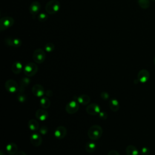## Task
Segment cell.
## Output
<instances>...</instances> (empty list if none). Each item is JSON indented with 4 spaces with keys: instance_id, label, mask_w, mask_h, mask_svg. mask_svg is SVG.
Masks as SVG:
<instances>
[{
    "instance_id": "cell-15",
    "label": "cell",
    "mask_w": 155,
    "mask_h": 155,
    "mask_svg": "<svg viewBox=\"0 0 155 155\" xmlns=\"http://www.w3.org/2000/svg\"><path fill=\"white\" fill-rule=\"evenodd\" d=\"M74 99H76L77 101L79 102V104L85 105H88L90 102V97L87 94H80L78 96H74L73 97Z\"/></svg>"
},
{
    "instance_id": "cell-28",
    "label": "cell",
    "mask_w": 155,
    "mask_h": 155,
    "mask_svg": "<svg viewBox=\"0 0 155 155\" xmlns=\"http://www.w3.org/2000/svg\"><path fill=\"white\" fill-rule=\"evenodd\" d=\"M38 19L39 21L41 22H44L47 20L48 15L45 13H40L38 16Z\"/></svg>"
},
{
    "instance_id": "cell-18",
    "label": "cell",
    "mask_w": 155,
    "mask_h": 155,
    "mask_svg": "<svg viewBox=\"0 0 155 155\" xmlns=\"http://www.w3.org/2000/svg\"><path fill=\"white\" fill-rule=\"evenodd\" d=\"M23 68H23L22 64L19 61L14 62L12 65V71L14 74H19L22 71Z\"/></svg>"
},
{
    "instance_id": "cell-35",
    "label": "cell",
    "mask_w": 155,
    "mask_h": 155,
    "mask_svg": "<svg viewBox=\"0 0 155 155\" xmlns=\"http://www.w3.org/2000/svg\"><path fill=\"white\" fill-rule=\"evenodd\" d=\"M15 155H27L26 153L24 152V151H18Z\"/></svg>"
},
{
    "instance_id": "cell-4",
    "label": "cell",
    "mask_w": 155,
    "mask_h": 155,
    "mask_svg": "<svg viewBox=\"0 0 155 155\" xmlns=\"http://www.w3.org/2000/svg\"><path fill=\"white\" fill-rule=\"evenodd\" d=\"M45 52L43 49L41 48L36 49L33 53V59L34 61L37 64H40L44 62L45 59Z\"/></svg>"
},
{
    "instance_id": "cell-29",
    "label": "cell",
    "mask_w": 155,
    "mask_h": 155,
    "mask_svg": "<svg viewBox=\"0 0 155 155\" xmlns=\"http://www.w3.org/2000/svg\"><path fill=\"white\" fill-rule=\"evenodd\" d=\"M39 133L41 134H43V135H45L46 134L48 131V128L47 126H45V125H43L42 126L41 128H39Z\"/></svg>"
},
{
    "instance_id": "cell-30",
    "label": "cell",
    "mask_w": 155,
    "mask_h": 155,
    "mask_svg": "<svg viewBox=\"0 0 155 155\" xmlns=\"http://www.w3.org/2000/svg\"><path fill=\"white\" fill-rule=\"evenodd\" d=\"M150 153V148L146 147H142L140 150V153L142 155H149Z\"/></svg>"
},
{
    "instance_id": "cell-31",
    "label": "cell",
    "mask_w": 155,
    "mask_h": 155,
    "mask_svg": "<svg viewBox=\"0 0 155 155\" xmlns=\"http://www.w3.org/2000/svg\"><path fill=\"white\" fill-rule=\"evenodd\" d=\"M101 97L103 100H107L109 99V94L107 91H102L101 93Z\"/></svg>"
},
{
    "instance_id": "cell-38",
    "label": "cell",
    "mask_w": 155,
    "mask_h": 155,
    "mask_svg": "<svg viewBox=\"0 0 155 155\" xmlns=\"http://www.w3.org/2000/svg\"><path fill=\"white\" fill-rule=\"evenodd\" d=\"M152 1H154V2H155V0H152Z\"/></svg>"
},
{
    "instance_id": "cell-20",
    "label": "cell",
    "mask_w": 155,
    "mask_h": 155,
    "mask_svg": "<svg viewBox=\"0 0 155 155\" xmlns=\"http://www.w3.org/2000/svg\"><path fill=\"white\" fill-rule=\"evenodd\" d=\"M30 79L28 78H23L21 79L19 85V90L18 91L19 92H24L25 88L28 86V85L30 84Z\"/></svg>"
},
{
    "instance_id": "cell-34",
    "label": "cell",
    "mask_w": 155,
    "mask_h": 155,
    "mask_svg": "<svg viewBox=\"0 0 155 155\" xmlns=\"http://www.w3.org/2000/svg\"><path fill=\"white\" fill-rule=\"evenodd\" d=\"M47 97H51L53 96V91L50 90H48L45 92Z\"/></svg>"
},
{
    "instance_id": "cell-37",
    "label": "cell",
    "mask_w": 155,
    "mask_h": 155,
    "mask_svg": "<svg viewBox=\"0 0 155 155\" xmlns=\"http://www.w3.org/2000/svg\"><path fill=\"white\" fill-rule=\"evenodd\" d=\"M153 62H154V65H155V56H154V59H153Z\"/></svg>"
},
{
    "instance_id": "cell-23",
    "label": "cell",
    "mask_w": 155,
    "mask_h": 155,
    "mask_svg": "<svg viewBox=\"0 0 155 155\" xmlns=\"http://www.w3.org/2000/svg\"><path fill=\"white\" fill-rule=\"evenodd\" d=\"M40 105L42 108L47 109L50 106V101L46 96H42L39 100Z\"/></svg>"
},
{
    "instance_id": "cell-17",
    "label": "cell",
    "mask_w": 155,
    "mask_h": 155,
    "mask_svg": "<svg viewBox=\"0 0 155 155\" xmlns=\"http://www.w3.org/2000/svg\"><path fill=\"white\" fill-rule=\"evenodd\" d=\"M6 151L10 155H14L18 152V146L14 142H10L6 146Z\"/></svg>"
},
{
    "instance_id": "cell-11",
    "label": "cell",
    "mask_w": 155,
    "mask_h": 155,
    "mask_svg": "<svg viewBox=\"0 0 155 155\" xmlns=\"http://www.w3.org/2000/svg\"><path fill=\"white\" fill-rule=\"evenodd\" d=\"M30 141L33 146L39 147L42 144V139L40 134L38 133H34L30 135Z\"/></svg>"
},
{
    "instance_id": "cell-3",
    "label": "cell",
    "mask_w": 155,
    "mask_h": 155,
    "mask_svg": "<svg viewBox=\"0 0 155 155\" xmlns=\"http://www.w3.org/2000/svg\"><path fill=\"white\" fill-rule=\"evenodd\" d=\"M38 70V65L34 62H28L24 67L23 71L24 74L28 77L35 76Z\"/></svg>"
},
{
    "instance_id": "cell-12",
    "label": "cell",
    "mask_w": 155,
    "mask_h": 155,
    "mask_svg": "<svg viewBox=\"0 0 155 155\" xmlns=\"http://www.w3.org/2000/svg\"><path fill=\"white\" fill-rule=\"evenodd\" d=\"M67 129L64 126H59L58 127L54 132V136L56 139H64L67 135Z\"/></svg>"
},
{
    "instance_id": "cell-10",
    "label": "cell",
    "mask_w": 155,
    "mask_h": 155,
    "mask_svg": "<svg viewBox=\"0 0 155 155\" xmlns=\"http://www.w3.org/2000/svg\"><path fill=\"white\" fill-rule=\"evenodd\" d=\"M150 76V72L146 69H142L138 72L137 79L140 82L145 83L149 80Z\"/></svg>"
},
{
    "instance_id": "cell-27",
    "label": "cell",
    "mask_w": 155,
    "mask_h": 155,
    "mask_svg": "<svg viewBox=\"0 0 155 155\" xmlns=\"http://www.w3.org/2000/svg\"><path fill=\"white\" fill-rule=\"evenodd\" d=\"M17 99L19 102L22 103L26 101V96L24 93V92H19L18 91V94H17Z\"/></svg>"
},
{
    "instance_id": "cell-19",
    "label": "cell",
    "mask_w": 155,
    "mask_h": 155,
    "mask_svg": "<svg viewBox=\"0 0 155 155\" xmlns=\"http://www.w3.org/2000/svg\"><path fill=\"white\" fill-rule=\"evenodd\" d=\"M109 107L110 110L113 112H116L120 108V104L119 101L115 99L112 98L109 101Z\"/></svg>"
},
{
    "instance_id": "cell-26",
    "label": "cell",
    "mask_w": 155,
    "mask_h": 155,
    "mask_svg": "<svg viewBox=\"0 0 155 155\" xmlns=\"http://www.w3.org/2000/svg\"><path fill=\"white\" fill-rule=\"evenodd\" d=\"M54 50V45L52 42H48L44 45V50L47 53H51Z\"/></svg>"
},
{
    "instance_id": "cell-22",
    "label": "cell",
    "mask_w": 155,
    "mask_h": 155,
    "mask_svg": "<svg viewBox=\"0 0 155 155\" xmlns=\"http://www.w3.org/2000/svg\"><path fill=\"white\" fill-rule=\"evenodd\" d=\"M28 127L31 131H36L39 129V122L36 120L31 119L28 122Z\"/></svg>"
},
{
    "instance_id": "cell-13",
    "label": "cell",
    "mask_w": 155,
    "mask_h": 155,
    "mask_svg": "<svg viewBox=\"0 0 155 155\" xmlns=\"http://www.w3.org/2000/svg\"><path fill=\"white\" fill-rule=\"evenodd\" d=\"M32 93L36 97H42L45 93L44 88L41 84H35L32 87Z\"/></svg>"
},
{
    "instance_id": "cell-36",
    "label": "cell",
    "mask_w": 155,
    "mask_h": 155,
    "mask_svg": "<svg viewBox=\"0 0 155 155\" xmlns=\"http://www.w3.org/2000/svg\"><path fill=\"white\" fill-rule=\"evenodd\" d=\"M0 155H4V153H3V151H2V150H1V151H0Z\"/></svg>"
},
{
    "instance_id": "cell-21",
    "label": "cell",
    "mask_w": 155,
    "mask_h": 155,
    "mask_svg": "<svg viewBox=\"0 0 155 155\" xmlns=\"http://www.w3.org/2000/svg\"><path fill=\"white\" fill-rule=\"evenodd\" d=\"M125 151L127 155H139V152L137 148L133 145H128L126 147Z\"/></svg>"
},
{
    "instance_id": "cell-16",
    "label": "cell",
    "mask_w": 155,
    "mask_h": 155,
    "mask_svg": "<svg viewBox=\"0 0 155 155\" xmlns=\"http://www.w3.org/2000/svg\"><path fill=\"white\" fill-rule=\"evenodd\" d=\"M35 116L39 120L44 121L48 117V113L44 108L38 109L35 113Z\"/></svg>"
},
{
    "instance_id": "cell-8",
    "label": "cell",
    "mask_w": 155,
    "mask_h": 155,
    "mask_svg": "<svg viewBox=\"0 0 155 155\" xmlns=\"http://www.w3.org/2000/svg\"><path fill=\"white\" fill-rule=\"evenodd\" d=\"M87 113L90 115L95 116L99 114V113L101 111V107L97 104L93 103L88 104L86 108Z\"/></svg>"
},
{
    "instance_id": "cell-24",
    "label": "cell",
    "mask_w": 155,
    "mask_h": 155,
    "mask_svg": "<svg viewBox=\"0 0 155 155\" xmlns=\"http://www.w3.org/2000/svg\"><path fill=\"white\" fill-rule=\"evenodd\" d=\"M96 149V144L93 142H88L85 145V150L89 153H93Z\"/></svg>"
},
{
    "instance_id": "cell-1",
    "label": "cell",
    "mask_w": 155,
    "mask_h": 155,
    "mask_svg": "<svg viewBox=\"0 0 155 155\" xmlns=\"http://www.w3.org/2000/svg\"><path fill=\"white\" fill-rule=\"evenodd\" d=\"M102 128L99 125H93L88 130V136L93 140H98L102 135Z\"/></svg>"
},
{
    "instance_id": "cell-14",
    "label": "cell",
    "mask_w": 155,
    "mask_h": 155,
    "mask_svg": "<svg viewBox=\"0 0 155 155\" xmlns=\"http://www.w3.org/2000/svg\"><path fill=\"white\" fill-rule=\"evenodd\" d=\"M41 4L39 2L35 1L32 2L29 6V12L31 15H36L41 10Z\"/></svg>"
},
{
    "instance_id": "cell-2",
    "label": "cell",
    "mask_w": 155,
    "mask_h": 155,
    "mask_svg": "<svg viewBox=\"0 0 155 155\" xmlns=\"http://www.w3.org/2000/svg\"><path fill=\"white\" fill-rule=\"evenodd\" d=\"M61 4L58 0H50L45 5V11L49 15L56 13L60 9Z\"/></svg>"
},
{
    "instance_id": "cell-7",
    "label": "cell",
    "mask_w": 155,
    "mask_h": 155,
    "mask_svg": "<svg viewBox=\"0 0 155 155\" xmlns=\"http://www.w3.org/2000/svg\"><path fill=\"white\" fill-rule=\"evenodd\" d=\"M5 88L6 90L10 93H15L19 90L18 83L13 79H8L5 82Z\"/></svg>"
},
{
    "instance_id": "cell-25",
    "label": "cell",
    "mask_w": 155,
    "mask_h": 155,
    "mask_svg": "<svg viewBox=\"0 0 155 155\" xmlns=\"http://www.w3.org/2000/svg\"><path fill=\"white\" fill-rule=\"evenodd\" d=\"M139 7L143 9H147L150 6V0H137Z\"/></svg>"
},
{
    "instance_id": "cell-9",
    "label": "cell",
    "mask_w": 155,
    "mask_h": 155,
    "mask_svg": "<svg viewBox=\"0 0 155 155\" xmlns=\"http://www.w3.org/2000/svg\"><path fill=\"white\" fill-rule=\"evenodd\" d=\"M4 42L6 45L16 48L19 47L22 45L21 40L18 38L8 37L5 39Z\"/></svg>"
},
{
    "instance_id": "cell-33",
    "label": "cell",
    "mask_w": 155,
    "mask_h": 155,
    "mask_svg": "<svg viewBox=\"0 0 155 155\" xmlns=\"http://www.w3.org/2000/svg\"><path fill=\"white\" fill-rule=\"evenodd\" d=\"M107 155H120V154H119V152L117 151L113 150L110 151L108 153Z\"/></svg>"
},
{
    "instance_id": "cell-32",
    "label": "cell",
    "mask_w": 155,
    "mask_h": 155,
    "mask_svg": "<svg viewBox=\"0 0 155 155\" xmlns=\"http://www.w3.org/2000/svg\"><path fill=\"white\" fill-rule=\"evenodd\" d=\"M99 117L102 120H105L107 119L108 116H107V114L105 111H101L99 113Z\"/></svg>"
},
{
    "instance_id": "cell-5",
    "label": "cell",
    "mask_w": 155,
    "mask_h": 155,
    "mask_svg": "<svg viewBox=\"0 0 155 155\" xmlns=\"http://www.w3.org/2000/svg\"><path fill=\"white\" fill-rule=\"evenodd\" d=\"M15 22L14 19L11 16H4L0 19V30L1 31L5 30L10 28Z\"/></svg>"
},
{
    "instance_id": "cell-6",
    "label": "cell",
    "mask_w": 155,
    "mask_h": 155,
    "mask_svg": "<svg viewBox=\"0 0 155 155\" xmlns=\"http://www.w3.org/2000/svg\"><path fill=\"white\" fill-rule=\"evenodd\" d=\"M79 107V104L76 99H74L67 103L65 107V111L67 113L72 114L76 113Z\"/></svg>"
}]
</instances>
